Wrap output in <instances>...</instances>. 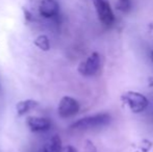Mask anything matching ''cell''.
<instances>
[{"label": "cell", "instance_id": "7c38bea8", "mask_svg": "<svg viewBox=\"0 0 153 152\" xmlns=\"http://www.w3.org/2000/svg\"><path fill=\"white\" fill-rule=\"evenodd\" d=\"M59 152H77L76 148H74L73 146L71 145H68V146H65V147H62L61 151Z\"/></svg>", "mask_w": 153, "mask_h": 152}, {"label": "cell", "instance_id": "277c9868", "mask_svg": "<svg viewBox=\"0 0 153 152\" xmlns=\"http://www.w3.org/2000/svg\"><path fill=\"white\" fill-rule=\"evenodd\" d=\"M101 68V57L98 52H93L78 66V72L85 77L96 75Z\"/></svg>", "mask_w": 153, "mask_h": 152}, {"label": "cell", "instance_id": "6da1fadb", "mask_svg": "<svg viewBox=\"0 0 153 152\" xmlns=\"http://www.w3.org/2000/svg\"><path fill=\"white\" fill-rule=\"evenodd\" d=\"M111 122V117L107 113H100V114L88 116L75 121L71 124L70 128L74 130H92L97 128L105 127Z\"/></svg>", "mask_w": 153, "mask_h": 152}, {"label": "cell", "instance_id": "9a60e30c", "mask_svg": "<svg viewBox=\"0 0 153 152\" xmlns=\"http://www.w3.org/2000/svg\"><path fill=\"white\" fill-rule=\"evenodd\" d=\"M150 57H151V63L153 66V51H151V54H150Z\"/></svg>", "mask_w": 153, "mask_h": 152}, {"label": "cell", "instance_id": "9c48e42d", "mask_svg": "<svg viewBox=\"0 0 153 152\" xmlns=\"http://www.w3.org/2000/svg\"><path fill=\"white\" fill-rule=\"evenodd\" d=\"M39 105V102L32 99H27V100H22V101L18 102L16 105V110L17 114L19 116H23L27 113H29L33 108H36Z\"/></svg>", "mask_w": 153, "mask_h": 152}, {"label": "cell", "instance_id": "4fadbf2b", "mask_svg": "<svg viewBox=\"0 0 153 152\" xmlns=\"http://www.w3.org/2000/svg\"><path fill=\"white\" fill-rule=\"evenodd\" d=\"M85 149H87L88 152H96V148H95V146L92 144L90 141H88L87 142V145H85Z\"/></svg>", "mask_w": 153, "mask_h": 152}, {"label": "cell", "instance_id": "5b68a950", "mask_svg": "<svg viewBox=\"0 0 153 152\" xmlns=\"http://www.w3.org/2000/svg\"><path fill=\"white\" fill-rule=\"evenodd\" d=\"M80 110V104L76 99L69 96H65L61 99L57 108V113H59V117L67 119V118H71L75 116Z\"/></svg>", "mask_w": 153, "mask_h": 152}, {"label": "cell", "instance_id": "5bb4252c", "mask_svg": "<svg viewBox=\"0 0 153 152\" xmlns=\"http://www.w3.org/2000/svg\"><path fill=\"white\" fill-rule=\"evenodd\" d=\"M2 96H3V90H2V83H1V80H0V101L2 99Z\"/></svg>", "mask_w": 153, "mask_h": 152}, {"label": "cell", "instance_id": "8992f818", "mask_svg": "<svg viewBox=\"0 0 153 152\" xmlns=\"http://www.w3.org/2000/svg\"><path fill=\"white\" fill-rule=\"evenodd\" d=\"M61 6L56 0H41L39 4V14L45 19H54L59 15Z\"/></svg>", "mask_w": 153, "mask_h": 152}, {"label": "cell", "instance_id": "30bf717a", "mask_svg": "<svg viewBox=\"0 0 153 152\" xmlns=\"http://www.w3.org/2000/svg\"><path fill=\"white\" fill-rule=\"evenodd\" d=\"M34 45L42 51H48L50 49V41H49L48 37L45 35H41L36 37V39L34 40Z\"/></svg>", "mask_w": 153, "mask_h": 152}, {"label": "cell", "instance_id": "8fae6325", "mask_svg": "<svg viewBox=\"0 0 153 152\" xmlns=\"http://www.w3.org/2000/svg\"><path fill=\"white\" fill-rule=\"evenodd\" d=\"M117 7L123 13H128L131 8V0H117Z\"/></svg>", "mask_w": 153, "mask_h": 152}, {"label": "cell", "instance_id": "7a4b0ae2", "mask_svg": "<svg viewBox=\"0 0 153 152\" xmlns=\"http://www.w3.org/2000/svg\"><path fill=\"white\" fill-rule=\"evenodd\" d=\"M122 101L124 104L133 113V114H140L147 110L149 105V100L145 95L142 93L134 91H129L124 93L121 96Z\"/></svg>", "mask_w": 153, "mask_h": 152}, {"label": "cell", "instance_id": "3957f363", "mask_svg": "<svg viewBox=\"0 0 153 152\" xmlns=\"http://www.w3.org/2000/svg\"><path fill=\"white\" fill-rule=\"evenodd\" d=\"M92 2L101 24L105 27L113 26L116 18L108 0H92Z\"/></svg>", "mask_w": 153, "mask_h": 152}, {"label": "cell", "instance_id": "ba28073f", "mask_svg": "<svg viewBox=\"0 0 153 152\" xmlns=\"http://www.w3.org/2000/svg\"><path fill=\"white\" fill-rule=\"evenodd\" d=\"M62 140L59 136H53L41 147L38 152H59L62 149Z\"/></svg>", "mask_w": 153, "mask_h": 152}, {"label": "cell", "instance_id": "52a82bcc", "mask_svg": "<svg viewBox=\"0 0 153 152\" xmlns=\"http://www.w3.org/2000/svg\"><path fill=\"white\" fill-rule=\"evenodd\" d=\"M27 126L31 131L40 132L49 130L51 127V122L47 118L43 117H28L27 118Z\"/></svg>", "mask_w": 153, "mask_h": 152}]
</instances>
